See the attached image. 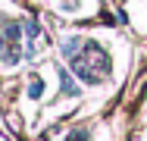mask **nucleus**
<instances>
[{"label":"nucleus","instance_id":"1","mask_svg":"<svg viewBox=\"0 0 147 141\" xmlns=\"http://www.w3.org/2000/svg\"><path fill=\"white\" fill-rule=\"evenodd\" d=\"M59 85H63V94H69V97H75V94H78V88L72 85V79H69V72H66V69H59Z\"/></svg>","mask_w":147,"mask_h":141},{"label":"nucleus","instance_id":"2","mask_svg":"<svg viewBox=\"0 0 147 141\" xmlns=\"http://www.w3.org/2000/svg\"><path fill=\"white\" fill-rule=\"evenodd\" d=\"M41 94H44V82H41V79H34V82L28 85V97H41Z\"/></svg>","mask_w":147,"mask_h":141},{"label":"nucleus","instance_id":"3","mask_svg":"<svg viewBox=\"0 0 147 141\" xmlns=\"http://www.w3.org/2000/svg\"><path fill=\"white\" fill-rule=\"evenodd\" d=\"M66 141H88V132H72Z\"/></svg>","mask_w":147,"mask_h":141}]
</instances>
